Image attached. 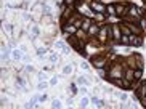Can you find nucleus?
<instances>
[{
  "mask_svg": "<svg viewBox=\"0 0 146 109\" xmlns=\"http://www.w3.org/2000/svg\"><path fill=\"white\" fill-rule=\"evenodd\" d=\"M125 8H124V3H120V5H116V15H124Z\"/></svg>",
  "mask_w": 146,
  "mask_h": 109,
  "instance_id": "nucleus-11",
  "label": "nucleus"
},
{
  "mask_svg": "<svg viewBox=\"0 0 146 109\" xmlns=\"http://www.w3.org/2000/svg\"><path fill=\"white\" fill-rule=\"evenodd\" d=\"M113 37L117 40V42L120 40L122 35H120V27H119V26H113Z\"/></svg>",
  "mask_w": 146,
  "mask_h": 109,
  "instance_id": "nucleus-7",
  "label": "nucleus"
},
{
  "mask_svg": "<svg viewBox=\"0 0 146 109\" xmlns=\"http://www.w3.org/2000/svg\"><path fill=\"white\" fill-rule=\"evenodd\" d=\"M143 2H146V0H143Z\"/></svg>",
  "mask_w": 146,
  "mask_h": 109,
  "instance_id": "nucleus-33",
  "label": "nucleus"
},
{
  "mask_svg": "<svg viewBox=\"0 0 146 109\" xmlns=\"http://www.w3.org/2000/svg\"><path fill=\"white\" fill-rule=\"evenodd\" d=\"M108 26L106 27H103V29H100V34H98V39H100V42H106V39H108Z\"/></svg>",
  "mask_w": 146,
  "mask_h": 109,
  "instance_id": "nucleus-2",
  "label": "nucleus"
},
{
  "mask_svg": "<svg viewBox=\"0 0 146 109\" xmlns=\"http://www.w3.org/2000/svg\"><path fill=\"white\" fill-rule=\"evenodd\" d=\"M82 69H90V67H88V63H82Z\"/></svg>",
  "mask_w": 146,
  "mask_h": 109,
  "instance_id": "nucleus-29",
  "label": "nucleus"
},
{
  "mask_svg": "<svg viewBox=\"0 0 146 109\" xmlns=\"http://www.w3.org/2000/svg\"><path fill=\"white\" fill-rule=\"evenodd\" d=\"M11 56L13 58H15V59H21V52H19V50H13V52H11Z\"/></svg>",
  "mask_w": 146,
  "mask_h": 109,
  "instance_id": "nucleus-13",
  "label": "nucleus"
},
{
  "mask_svg": "<svg viewBox=\"0 0 146 109\" xmlns=\"http://www.w3.org/2000/svg\"><path fill=\"white\" fill-rule=\"evenodd\" d=\"M71 72H72V66H71V64H67V66L63 67V74H71Z\"/></svg>",
  "mask_w": 146,
  "mask_h": 109,
  "instance_id": "nucleus-15",
  "label": "nucleus"
},
{
  "mask_svg": "<svg viewBox=\"0 0 146 109\" xmlns=\"http://www.w3.org/2000/svg\"><path fill=\"white\" fill-rule=\"evenodd\" d=\"M52 108L53 109H61V103L58 100H53V103H52Z\"/></svg>",
  "mask_w": 146,
  "mask_h": 109,
  "instance_id": "nucleus-16",
  "label": "nucleus"
},
{
  "mask_svg": "<svg viewBox=\"0 0 146 109\" xmlns=\"http://www.w3.org/2000/svg\"><path fill=\"white\" fill-rule=\"evenodd\" d=\"M108 11L111 13V15H116V6H113V5H109L108 6Z\"/></svg>",
  "mask_w": 146,
  "mask_h": 109,
  "instance_id": "nucleus-22",
  "label": "nucleus"
},
{
  "mask_svg": "<svg viewBox=\"0 0 146 109\" xmlns=\"http://www.w3.org/2000/svg\"><path fill=\"white\" fill-rule=\"evenodd\" d=\"M133 79H135V72L132 69H128L127 72H125V79L124 80H127L128 83H132V80H133Z\"/></svg>",
  "mask_w": 146,
  "mask_h": 109,
  "instance_id": "nucleus-9",
  "label": "nucleus"
},
{
  "mask_svg": "<svg viewBox=\"0 0 146 109\" xmlns=\"http://www.w3.org/2000/svg\"><path fill=\"white\" fill-rule=\"evenodd\" d=\"M120 43L122 45H128V43H130V35H122L120 37Z\"/></svg>",
  "mask_w": 146,
  "mask_h": 109,
  "instance_id": "nucleus-12",
  "label": "nucleus"
},
{
  "mask_svg": "<svg viewBox=\"0 0 146 109\" xmlns=\"http://www.w3.org/2000/svg\"><path fill=\"white\" fill-rule=\"evenodd\" d=\"M56 47H58V48H64V42H61V40L56 42Z\"/></svg>",
  "mask_w": 146,
  "mask_h": 109,
  "instance_id": "nucleus-27",
  "label": "nucleus"
},
{
  "mask_svg": "<svg viewBox=\"0 0 146 109\" xmlns=\"http://www.w3.org/2000/svg\"><path fill=\"white\" fill-rule=\"evenodd\" d=\"M72 3H74V0H64V5L66 6H72Z\"/></svg>",
  "mask_w": 146,
  "mask_h": 109,
  "instance_id": "nucleus-25",
  "label": "nucleus"
},
{
  "mask_svg": "<svg viewBox=\"0 0 146 109\" xmlns=\"http://www.w3.org/2000/svg\"><path fill=\"white\" fill-rule=\"evenodd\" d=\"M91 64L98 69H101V66L104 64V58H91Z\"/></svg>",
  "mask_w": 146,
  "mask_h": 109,
  "instance_id": "nucleus-4",
  "label": "nucleus"
},
{
  "mask_svg": "<svg viewBox=\"0 0 146 109\" xmlns=\"http://www.w3.org/2000/svg\"><path fill=\"white\" fill-rule=\"evenodd\" d=\"M90 26H91L90 19H84V21H82V24H80V27H82L84 30H88V29H90Z\"/></svg>",
  "mask_w": 146,
  "mask_h": 109,
  "instance_id": "nucleus-10",
  "label": "nucleus"
},
{
  "mask_svg": "<svg viewBox=\"0 0 146 109\" xmlns=\"http://www.w3.org/2000/svg\"><path fill=\"white\" fill-rule=\"evenodd\" d=\"M141 76H143V69H137V71H135V79H140V77Z\"/></svg>",
  "mask_w": 146,
  "mask_h": 109,
  "instance_id": "nucleus-17",
  "label": "nucleus"
},
{
  "mask_svg": "<svg viewBox=\"0 0 146 109\" xmlns=\"http://www.w3.org/2000/svg\"><path fill=\"white\" fill-rule=\"evenodd\" d=\"M87 34H88V35H96V34H100V27H98L96 24H91L90 29L87 30Z\"/></svg>",
  "mask_w": 146,
  "mask_h": 109,
  "instance_id": "nucleus-8",
  "label": "nucleus"
},
{
  "mask_svg": "<svg viewBox=\"0 0 146 109\" xmlns=\"http://www.w3.org/2000/svg\"><path fill=\"white\" fill-rule=\"evenodd\" d=\"M69 109H72V108H69Z\"/></svg>",
  "mask_w": 146,
  "mask_h": 109,
  "instance_id": "nucleus-34",
  "label": "nucleus"
},
{
  "mask_svg": "<svg viewBox=\"0 0 146 109\" xmlns=\"http://www.w3.org/2000/svg\"><path fill=\"white\" fill-rule=\"evenodd\" d=\"M80 93L85 95V93H87V88H85V87H82V88H80Z\"/></svg>",
  "mask_w": 146,
  "mask_h": 109,
  "instance_id": "nucleus-30",
  "label": "nucleus"
},
{
  "mask_svg": "<svg viewBox=\"0 0 146 109\" xmlns=\"http://www.w3.org/2000/svg\"><path fill=\"white\" fill-rule=\"evenodd\" d=\"M48 59L52 61V63H56V61H58V56H56L55 53H52V54H50V56H48Z\"/></svg>",
  "mask_w": 146,
  "mask_h": 109,
  "instance_id": "nucleus-19",
  "label": "nucleus"
},
{
  "mask_svg": "<svg viewBox=\"0 0 146 109\" xmlns=\"http://www.w3.org/2000/svg\"><path fill=\"white\" fill-rule=\"evenodd\" d=\"M145 98H146V96H145Z\"/></svg>",
  "mask_w": 146,
  "mask_h": 109,
  "instance_id": "nucleus-35",
  "label": "nucleus"
},
{
  "mask_svg": "<svg viewBox=\"0 0 146 109\" xmlns=\"http://www.w3.org/2000/svg\"><path fill=\"white\" fill-rule=\"evenodd\" d=\"M141 103H143V106L146 108V98H143V100H141Z\"/></svg>",
  "mask_w": 146,
  "mask_h": 109,
  "instance_id": "nucleus-32",
  "label": "nucleus"
},
{
  "mask_svg": "<svg viewBox=\"0 0 146 109\" xmlns=\"http://www.w3.org/2000/svg\"><path fill=\"white\" fill-rule=\"evenodd\" d=\"M98 74H100L101 77H104V76H106L108 72H106V71H103V69H98Z\"/></svg>",
  "mask_w": 146,
  "mask_h": 109,
  "instance_id": "nucleus-26",
  "label": "nucleus"
},
{
  "mask_svg": "<svg viewBox=\"0 0 146 109\" xmlns=\"http://www.w3.org/2000/svg\"><path fill=\"white\" fill-rule=\"evenodd\" d=\"M77 83H80V85H87V83H88V80H87L84 76H80V77H77Z\"/></svg>",
  "mask_w": 146,
  "mask_h": 109,
  "instance_id": "nucleus-14",
  "label": "nucleus"
},
{
  "mask_svg": "<svg viewBox=\"0 0 146 109\" xmlns=\"http://www.w3.org/2000/svg\"><path fill=\"white\" fill-rule=\"evenodd\" d=\"M120 100L125 101V100H127V95H125V93H120Z\"/></svg>",
  "mask_w": 146,
  "mask_h": 109,
  "instance_id": "nucleus-31",
  "label": "nucleus"
},
{
  "mask_svg": "<svg viewBox=\"0 0 146 109\" xmlns=\"http://www.w3.org/2000/svg\"><path fill=\"white\" fill-rule=\"evenodd\" d=\"M130 42H132V43H133V45H135V47H141V45H143V40H141V39H140V37H137V35H133V34H132V35H130Z\"/></svg>",
  "mask_w": 146,
  "mask_h": 109,
  "instance_id": "nucleus-6",
  "label": "nucleus"
},
{
  "mask_svg": "<svg viewBox=\"0 0 146 109\" xmlns=\"http://www.w3.org/2000/svg\"><path fill=\"white\" fill-rule=\"evenodd\" d=\"M48 83H50V85H56V83H58V77H52Z\"/></svg>",
  "mask_w": 146,
  "mask_h": 109,
  "instance_id": "nucleus-23",
  "label": "nucleus"
},
{
  "mask_svg": "<svg viewBox=\"0 0 146 109\" xmlns=\"http://www.w3.org/2000/svg\"><path fill=\"white\" fill-rule=\"evenodd\" d=\"M48 85H50V83H45V82H40V83L37 85V88H39V90H45V88L48 87Z\"/></svg>",
  "mask_w": 146,
  "mask_h": 109,
  "instance_id": "nucleus-18",
  "label": "nucleus"
},
{
  "mask_svg": "<svg viewBox=\"0 0 146 109\" xmlns=\"http://www.w3.org/2000/svg\"><path fill=\"white\" fill-rule=\"evenodd\" d=\"M87 104H88V100H87V98H84V100L80 101V106H82V108H85Z\"/></svg>",
  "mask_w": 146,
  "mask_h": 109,
  "instance_id": "nucleus-24",
  "label": "nucleus"
},
{
  "mask_svg": "<svg viewBox=\"0 0 146 109\" xmlns=\"http://www.w3.org/2000/svg\"><path fill=\"white\" fill-rule=\"evenodd\" d=\"M47 50L45 48H37V54H39V58H43V53H45Z\"/></svg>",
  "mask_w": 146,
  "mask_h": 109,
  "instance_id": "nucleus-20",
  "label": "nucleus"
},
{
  "mask_svg": "<svg viewBox=\"0 0 146 109\" xmlns=\"http://www.w3.org/2000/svg\"><path fill=\"white\" fill-rule=\"evenodd\" d=\"M24 72H34V67L32 66H30V64H28V66H24Z\"/></svg>",
  "mask_w": 146,
  "mask_h": 109,
  "instance_id": "nucleus-21",
  "label": "nucleus"
},
{
  "mask_svg": "<svg viewBox=\"0 0 146 109\" xmlns=\"http://www.w3.org/2000/svg\"><path fill=\"white\" fill-rule=\"evenodd\" d=\"M47 100V95H42V96H39V101H45Z\"/></svg>",
  "mask_w": 146,
  "mask_h": 109,
  "instance_id": "nucleus-28",
  "label": "nucleus"
},
{
  "mask_svg": "<svg viewBox=\"0 0 146 109\" xmlns=\"http://www.w3.org/2000/svg\"><path fill=\"white\" fill-rule=\"evenodd\" d=\"M137 96L140 98V100H143V98L146 96V83L140 85V87L137 88Z\"/></svg>",
  "mask_w": 146,
  "mask_h": 109,
  "instance_id": "nucleus-3",
  "label": "nucleus"
},
{
  "mask_svg": "<svg viewBox=\"0 0 146 109\" xmlns=\"http://www.w3.org/2000/svg\"><path fill=\"white\" fill-rule=\"evenodd\" d=\"M90 8L95 10V11H104V5H101L100 2H91L90 3Z\"/></svg>",
  "mask_w": 146,
  "mask_h": 109,
  "instance_id": "nucleus-5",
  "label": "nucleus"
},
{
  "mask_svg": "<svg viewBox=\"0 0 146 109\" xmlns=\"http://www.w3.org/2000/svg\"><path fill=\"white\" fill-rule=\"evenodd\" d=\"M122 76V67L116 64V66H113V69L109 71V77L111 79H116V77H120Z\"/></svg>",
  "mask_w": 146,
  "mask_h": 109,
  "instance_id": "nucleus-1",
  "label": "nucleus"
}]
</instances>
